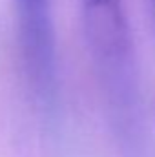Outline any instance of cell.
<instances>
[{
    "label": "cell",
    "mask_w": 155,
    "mask_h": 157,
    "mask_svg": "<svg viewBox=\"0 0 155 157\" xmlns=\"http://www.w3.org/2000/svg\"><path fill=\"white\" fill-rule=\"evenodd\" d=\"M24 71L35 102L53 113L59 101V60L51 0H15Z\"/></svg>",
    "instance_id": "obj_2"
},
{
    "label": "cell",
    "mask_w": 155,
    "mask_h": 157,
    "mask_svg": "<svg viewBox=\"0 0 155 157\" xmlns=\"http://www.w3.org/2000/svg\"><path fill=\"white\" fill-rule=\"evenodd\" d=\"M89 51L106 91L117 133L133 141L141 124V97L133 46L120 0H82Z\"/></svg>",
    "instance_id": "obj_1"
},
{
    "label": "cell",
    "mask_w": 155,
    "mask_h": 157,
    "mask_svg": "<svg viewBox=\"0 0 155 157\" xmlns=\"http://www.w3.org/2000/svg\"><path fill=\"white\" fill-rule=\"evenodd\" d=\"M152 4H153V9H155V0H152Z\"/></svg>",
    "instance_id": "obj_3"
}]
</instances>
